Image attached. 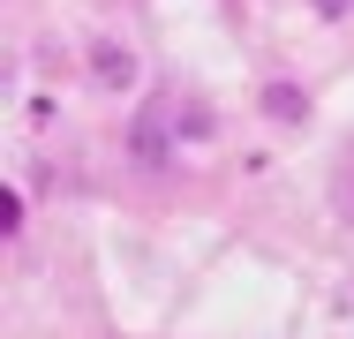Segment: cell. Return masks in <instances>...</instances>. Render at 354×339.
Here are the masks:
<instances>
[{"instance_id":"obj_1","label":"cell","mask_w":354,"mask_h":339,"mask_svg":"<svg viewBox=\"0 0 354 339\" xmlns=\"http://www.w3.org/2000/svg\"><path fill=\"white\" fill-rule=\"evenodd\" d=\"M91 75H98L106 91H129V83H136V61H129V46L98 38V46H91Z\"/></svg>"},{"instance_id":"obj_2","label":"cell","mask_w":354,"mask_h":339,"mask_svg":"<svg viewBox=\"0 0 354 339\" xmlns=\"http://www.w3.org/2000/svg\"><path fill=\"white\" fill-rule=\"evenodd\" d=\"M264 113H272V121H279V129H301V121H309V91H301V83H264Z\"/></svg>"},{"instance_id":"obj_3","label":"cell","mask_w":354,"mask_h":339,"mask_svg":"<svg viewBox=\"0 0 354 339\" xmlns=\"http://www.w3.org/2000/svg\"><path fill=\"white\" fill-rule=\"evenodd\" d=\"M136 158H151V166L166 158V121H151V113L136 121Z\"/></svg>"},{"instance_id":"obj_4","label":"cell","mask_w":354,"mask_h":339,"mask_svg":"<svg viewBox=\"0 0 354 339\" xmlns=\"http://www.w3.org/2000/svg\"><path fill=\"white\" fill-rule=\"evenodd\" d=\"M317 15H332V23H339V15H354V0H317Z\"/></svg>"}]
</instances>
